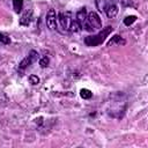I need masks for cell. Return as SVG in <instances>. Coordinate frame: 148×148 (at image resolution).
<instances>
[{
    "label": "cell",
    "instance_id": "cell-1",
    "mask_svg": "<svg viewBox=\"0 0 148 148\" xmlns=\"http://www.w3.org/2000/svg\"><path fill=\"white\" fill-rule=\"evenodd\" d=\"M126 110V97L121 92L110 95V101L106 104V112L112 118H121Z\"/></svg>",
    "mask_w": 148,
    "mask_h": 148
},
{
    "label": "cell",
    "instance_id": "cell-2",
    "mask_svg": "<svg viewBox=\"0 0 148 148\" xmlns=\"http://www.w3.org/2000/svg\"><path fill=\"white\" fill-rule=\"evenodd\" d=\"M112 27H106L105 29L101 30L98 34L96 35H91V36H87L84 38V44L87 46H97V45H101L105 39L106 37L112 32Z\"/></svg>",
    "mask_w": 148,
    "mask_h": 148
},
{
    "label": "cell",
    "instance_id": "cell-3",
    "mask_svg": "<svg viewBox=\"0 0 148 148\" xmlns=\"http://www.w3.org/2000/svg\"><path fill=\"white\" fill-rule=\"evenodd\" d=\"M83 29L87 31H94V30L102 29V20L96 12H90L87 14V21H86Z\"/></svg>",
    "mask_w": 148,
    "mask_h": 148
},
{
    "label": "cell",
    "instance_id": "cell-4",
    "mask_svg": "<svg viewBox=\"0 0 148 148\" xmlns=\"http://www.w3.org/2000/svg\"><path fill=\"white\" fill-rule=\"evenodd\" d=\"M39 58V54H38V52L37 51H35V50H31L30 52H29V54L18 64V68H17V71L20 72V73H22V72H24L28 67H30L37 59Z\"/></svg>",
    "mask_w": 148,
    "mask_h": 148
},
{
    "label": "cell",
    "instance_id": "cell-5",
    "mask_svg": "<svg viewBox=\"0 0 148 148\" xmlns=\"http://www.w3.org/2000/svg\"><path fill=\"white\" fill-rule=\"evenodd\" d=\"M58 21L60 23V27L65 30V31H69V28H71V24H72V21H73V17H72V13L68 12V10H62L59 13L58 15Z\"/></svg>",
    "mask_w": 148,
    "mask_h": 148
},
{
    "label": "cell",
    "instance_id": "cell-6",
    "mask_svg": "<svg viewBox=\"0 0 148 148\" xmlns=\"http://www.w3.org/2000/svg\"><path fill=\"white\" fill-rule=\"evenodd\" d=\"M57 21H58V15L56 13L54 9H49L47 14H46V17H45V23H46V27L50 29V30H57Z\"/></svg>",
    "mask_w": 148,
    "mask_h": 148
},
{
    "label": "cell",
    "instance_id": "cell-7",
    "mask_svg": "<svg viewBox=\"0 0 148 148\" xmlns=\"http://www.w3.org/2000/svg\"><path fill=\"white\" fill-rule=\"evenodd\" d=\"M103 12L106 14V16H108L109 18H113V17L118 14L119 8H118V6L116 5V2H113V1H108V0H106L105 5H104V7H103Z\"/></svg>",
    "mask_w": 148,
    "mask_h": 148
},
{
    "label": "cell",
    "instance_id": "cell-8",
    "mask_svg": "<svg viewBox=\"0 0 148 148\" xmlns=\"http://www.w3.org/2000/svg\"><path fill=\"white\" fill-rule=\"evenodd\" d=\"M75 20L77 21L80 28L83 29V27H84V24H86V21H87V10H86L84 7L81 8V9L76 13V17H75Z\"/></svg>",
    "mask_w": 148,
    "mask_h": 148
},
{
    "label": "cell",
    "instance_id": "cell-9",
    "mask_svg": "<svg viewBox=\"0 0 148 148\" xmlns=\"http://www.w3.org/2000/svg\"><path fill=\"white\" fill-rule=\"evenodd\" d=\"M31 21H32V10L29 9V10H27V12L21 16V18H20V24L27 27V25H29V24L31 23Z\"/></svg>",
    "mask_w": 148,
    "mask_h": 148
},
{
    "label": "cell",
    "instance_id": "cell-10",
    "mask_svg": "<svg viewBox=\"0 0 148 148\" xmlns=\"http://www.w3.org/2000/svg\"><path fill=\"white\" fill-rule=\"evenodd\" d=\"M126 42L125 39H123L119 35H114L109 42H108V46H113V45H124Z\"/></svg>",
    "mask_w": 148,
    "mask_h": 148
},
{
    "label": "cell",
    "instance_id": "cell-11",
    "mask_svg": "<svg viewBox=\"0 0 148 148\" xmlns=\"http://www.w3.org/2000/svg\"><path fill=\"white\" fill-rule=\"evenodd\" d=\"M80 95H81V97H82L83 99H89V98H91V97H92V92H91L89 89H86V88L81 89Z\"/></svg>",
    "mask_w": 148,
    "mask_h": 148
},
{
    "label": "cell",
    "instance_id": "cell-12",
    "mask_svg": "<svg viewBox=\"0 0 148 148\" xmlns=\"http://www.w3.org/2000/svg\"><path fill=\"white\" fill-rule=\"evenodd\" d=\"M13 6L16 13H20L23 8V0H13Z\"/></svg>",
    "mask_w": 148,
    "mask_h": 148
},
{
    "label": "cell",
    "instance_id": "cell-13",
    "mask_svg": "<svg viewBox=\"0 0 148 148\" xmlns=\"http://www.w3.org/2000/svg\"><path fill=\"white\" fill-rule=\"evenodd\" d=\"M136 21V16H134V15H131V16H127V17H125L124 18V24L125 25H131L133 22H135Z\"/></svg>",
    "mask_w": 148,
    "mask_h": 148
},
{
    "label": "cell",
    "instance_id": "cell-14",
    "mask_svg": "<svg viewBox=\"0 0 148 148\" xmlns=\"http://www.w3.org/2000/svg\"><path fill=\"white\" fill-rule=\"evenodd\" d=\"M0 43L1 44H10V38L7 36V35H5V34H2V32H0Z\"/></svg>",
    "mask_w": 148,
    "mask_h": 148
},
{
    "label": "cell",
    "instance_id": "cell-15",
    "mask_svg": "<svg viewBox=\"0 0 148 148\" xmlns=\"http://www.w3.org/2000/svg\"><path fill=\"white\" fill-rule=\"evenodd\" d=\"M105 2H106V0H95V3H96V7L98 8V10H103V7H104V5H105Z\"/></svg>",
    "mask_w": 148,
    "mask_h": 148
},
{
    "label": "cell",
    "instance_id": "cell-16",
    "mask_svg": "<svg viewBox=\"0 0 148 148\" xmlns=\"http://www.w3.org/2000/svg\"><path fill=\"white\" fill-rule=\"evenodd\" d=\"M29 81L31 84H38L39 83V77L36 75H30L29 76Z\"/></svg>",
    "mask_w": 148,
    "mask_h": 148
},
{
    "label": "cell",
    "instance_id": "cell-17",
    "mask_svg": "<svg viewBox=\"0 0 148 148\" xmlns=\"http://www.w3.org/2000/svg\"><path fill=\"white\" fill-rule=\"evenodd\" d=\"M49 61H50L49 58H47V57H44V58H42V59L39 60V65L44 68V67H46V66L49 65Z\"/></svg>",
    "mask_w": 148,
    "mask_h": 148
},
{
    "label": "cell",
    "instance_id": "cell-18",
    "mask_svg": "<svg viewBox=\"0 0 148 148\" xmlns=\"http://www.w3.org/2000/svg\"><path fill=\"white\" fill-rule=\"evenodd\" d=\"M118 3H120L121 6L124 7H127V6H131L132 5V0H116Z\"/></svg>",
    "mask_w": 148,
    "mask_h": 148
}]
</instances>
